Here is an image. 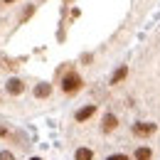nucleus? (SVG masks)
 I'll use <instances>...</instances> for the list:
<instances>
[{
  "label": "nucleus",
  "mask_w": 160,
  "mask_h": 160,
  "mask_svg": "<svg viewBox=\"0 0 160 160\" xmlns=\"http://www.w3.org/2000/svg\"><path fill=\"white\" fill-rule=\"evenodd\" d=\"M126 77H128V67L123 64V67H118V69L113 72V77H111V81H108V84H111V86H118V84L126 79Z\"/></svg>",
  "instance_id": "1a4fd4ad"
},
{
  "label": "nucleus",
  "mask_w": 160,
  "mask_h": 160,
  "mask_svg": "<svg viewBox=\"0 0 160 160\" xmlns=\"http://www.w3.org/2000/svg\"><path fill=\"white\" fill-rule=\"evenodd\" d=\"M131 133L136 138H150V136L158 133V123H153V121H136V123H131Z\"/></svg>",
  "instance_id": "f03ea898"
},
{
  "label": "nucleus",
  "mask_w": 160,
  "mask_h": 160,
  "mask_svg": "<svg viewBox=\"0 0 160 160\" xmlns=\"http://www.w3.org/2000/svg\"><path fill=\"white\" fill-rule=\"evenodd\" d=\"M35 15V5H27L25 10H22V15H20V22H25V20H30Z\"/></svg>",
  "instance_id": "9d476101"
},
{
  "label": "nucleus",
  "mask_w": 160,
  "mask_h": 160,
  "mask_svg": "<svg viewBox=\"0 0 160 160\" xmlns=\"http://www.w3.org/2000/svg\"><path fill=\"white\" fill-rule=\"evenodd\" d=\"M10 136H12V131L8 126H0V138H10Z\"/></svg>",
  "instance_id": "4468645a"
},
{
  "label": "nucleus",
  "mask_w": 160,
  "mask_h": 160,
  "mask_svg": "<svg viewBox=\"0 0 160 160\" xmlns=\"http://www.w3.org/2000/svg\"><path fill=\"white\" fill-rule=\"evenodd\" d=\"M106 160H133V155H128V153H111V155H106Z\"/></svg>",
  "instance_id": "9b49d317"
},
{
  "label": "nucleus",
  "mask_w": 160,
  "mask_h": 160,
  "mask_svg": "<svg viewBox=\"0 0 160 160\" xmlns=\"http://www.w3.org/2000/svg\"><path fill=\"white\" fill-rule=\"evenodd\" d=\"M133 160H153V148L148 145H138L133 150Z\"/></svg>",
  "instance_id": "0eeeda50"
},
{
  "label": "nucleus",
  "mask_w": 160,
  "mask_h": 160,
  "mask_svg": "<svg viewBox=\"0 0 160 160\" xmlns=\"http://www.w3.org/2000/svg\"><path fill=\"white\" fill-rule=\"evenodd\" d=\"M12 2H18V0H0V5H12Z\"/></svg>",
  "instance_id": "2eb2a0df"
},
{
  "label": "nucleus",
  "mask_w": 160,
  "mask_h": 160,
  "mask_svg": "<svg viewBox=\"0 0 160 160\" xmlns=\"http://www.w3.org/2000/svg\"><path fill=\"white\" fill-rule=\"evenodd\" d=\"M96 111H99L96 103H86V106H81L79 111L74 113V123H86V121H91L94 116H96Z\"/></svg>",
  "instance_id": "39448f33"
},
{
  "label": "nucleus",
  "mask_w": 160,
  "mask_h": 160,
  "mask_svg": "<svg viewBox=\"0 0 160 160\" xmlns=\"http://www.w3.org/2000/svg\"><path fill=\"white\" fill-rule=\"evenodd\" d=\"M74 160H94V148L89 145H79L74 150Z\"/></svg>",
  "instance_id": "6e6552de"
},
{
  "label": "nucleus",
  "mask_w": 160,
  "mask_h": 160,
  "mask_svg": "<svg viewBox=\"0 0 160 160\" xmlns=\"http://www.w3.org/2000/svg\"><path fill=\"white\" fill-rule=\"evenodd\" d=\"M59 89H62V94H64V96H77L81 89H84V79H81V74L74 69V67H69V69H62Z\"/></svg>",
  "instance_id": "f257e3e1"
},
{
  "label": "nucleus",
  "mask_w": 160,
  "mask_h": 160,
  "mask_svg": "<svg viewBox=\"0 0 160 160\" xmlns=\"http://www.w3.org/2000/svg\"><path fill=\"white\" fill-rule=\"evenodd\" d=\"M121 126V121L116 113H103V118H101V133L103 136H111V133H116Z\"/></svg>",
  "instance_id": "20e7f679"
},
{
  "label": "nucleus",
  "mask_w": 160,
  "mask_h": 160,
  "mask_svg": "<svg viewBox=\"0 0 160 160\" xmlns=\"http://www.w3.org/2000/svg\"><path fill=\"white\" fill-rule=\"evenodd\" d=\"M0 160H15V153L12 150H0Z\"/></svg>",
  "instance_id": "ddd939ff"
},
{
  "label": "nucleus",
  "mask_w": 160,
  "mask_h": 160,
  "mask_svg": "<svg viewBox=\"0 0 160 160\" xmlns=\"http://www.w3.org/2000/svg\"><path fill=\"white\" fill-rule=\"evenodd\" d=\"M52 91H54V86L52 84H47V81H42V84H35V89H32V96L37 101H44L52 96Z\"/></svg>",
  "instance_id": "423d86ee"
},
{
  "label": "nucleus",
  "mask_w": 160,
  "mask_h": 160,
  "mask_svg": "<svg viewBox=\"0 0 160 160\" xmlns=\"http://www.w3.org/2000/svg\"><path fill=\"white\" fill-rule=\"evenodd\" d=\"M25 89H27V84L20 79V77H10V79L5 81V94L8 96H12V99H18L25 94Z\"/></svg>",
  "instance_id": "7ed1b4c3"
},
{
  "label": "nucleus",
  "mask_w": 160,
  "mask_h": 160,
  "mask_svg": "<svg viewBox=\"0 0 160 160\" xmlns=\"http://www.w3.org/2000/svg\"><path fill=\"white\" fill-rule=\"evenodd\" d=\"M0 67H2V69H15L18 64H15L12 59H8V57H2V59H0Z\"/></svg>",
  "instance_id": "f8f14e48"
},
{
  "label": "nucleus",
  "mask_w": 160,
  "mask_h": 160,
  "mask_svg": "<svg viewBox=\"0 0 160 160\" xmlns=\"http://www.w3.org/2000/svg\"><path fill=\"white\" fill-rule=\"evenodd\" d=\"M30 160H42V158H30Z\"/></svg>",
  "instance_id": "dca6fc26"
}]
</instances>
